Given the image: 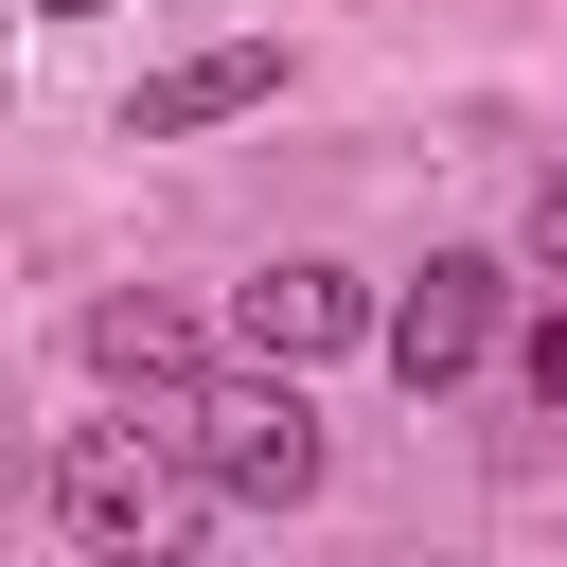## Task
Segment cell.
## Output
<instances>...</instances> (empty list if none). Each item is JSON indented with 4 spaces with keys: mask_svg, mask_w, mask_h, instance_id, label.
Here are the masks:
<instances>
[{
    "mask_svg": "<svg viewBox=\"0 0 567 567\" xmlns=\"http://www.w3.org/2000/svg\"><path fill=\"white\" fill-rule=\"evenodd\" d=\"M177 461L213 478V514H301L319 496V408H301V372H230V390H177Z\"/></svg>",
    "mask_w": 567,
    "mask_h": 567,
    "instance_id": "cell-1",
    "label": "cell"
},
{
    "mask_svg": "<svg viewBox=\"0 0 567 567\" xmlns=\"http://www.w3.org/2000/svg\"><path fill=\"white\" fill-rule=\"evenodd\" d=\"M195 461H142L124 425H71L53 443V549H89V567H142V549H177L195 532Z\"/></svg>",
    "mask_w": 567,
    "mask_h": 567,
    "instance_id": "cell-2",
    "label": "cell"
},
{
    "mask_svg": "<svg viewBox=\"0 0 567 567\" xmlns=\"http://www.w3.org/2000/svg\"><path fill=\"white\" fill-rule=\"evenodd\" d=\"M496 319H514V266H496V248H425V266L390 284V337H372V354H390L408 390H461V372L496 354Z\"/></svg>",
    "mask_w": 567,
    "mask_h": 567,
    "instance_id": "cell-3",
    "label": "cell"
},
{
    "mask_svg": "<svg viewBox=\"0 0 567 567\" xmlns=\"http://www.w3.org/2000/svg\"><path fill=\"white\" fill-rule=\"evenodd\" d=\"M230 337H248L266 372H319V354L390 337V301H372L354 266H248V284H230Z\"/></svg>",
    "mask_w": 567,
    "mask_h": 567,
    "instance_id": "cell-4",
    "label": "cell"
},
{
    "mask_svg": "<svg viewBox=\"0 0 567 567\" xmlns=\"http://www.w3.org/2000/svg\"><path fill=\"white\" fill-rule=\"evenodd\" d=\"M248 106H284V35H213V53L142 71L124 89V142H195V124H248Z\"/></svg>",
    "mask_w": 567,
    "mask_h": 567,
    "instance_id": "cell-5",
    "label": "cell"
},
{
    "mask_svg": "<svg viewBox=\"0 0 567 567\" xmlns=\"http://www.w3.org/2000/svg\"><path fill=\"white\" fill-rule=\"evenodd\" d=\"M89 372L177 408V390H195V319H177V301H89Z\"/></svg>",
    "mask_w": 567,
    "mask_h": 567,
    "instance_id": "cell-6",
    "label": "cell"
},
{
    "mask_svg": "<svg viewBox=\"0 0 567 567\" xmlns=\"http://www.w3.org/2000/svg\"><path fill=\"white\" fill-rule=\"evenodd\" d=\"M514 390H532V408H567V284L532 301V337H514Z\"/></svg>",
    "mask_w": 567,
    "mask_h": 567,
    "instance_id": "cell-7",
    "label": "cell"
},
{
    "mask_svg": "<svg viewBox=\"0 0 567 567\" xmlns=\"http://www.w3.org/2000/svg\"><path fill=\"white\" fill-rule=\"evenodd\" d=\"M532 284H567V159L532 177Z\"/></svg>",
    "mask_w": 567,
    "mask_h": 567,
    "instance_id": "cell-8",
    "label": "cell"
},
{
    "mask_svg": "<svg viewBox=\"0 0 567 567\" xmlns=\"http://www.w3.org/2000/svg\"><path fill=\"white\" fill-rule=\"evenodd\" d=\"M35 18H106V0H35Z\"/></svg>",
    "mask_w": 567,
    "mask_h": 567,
    "instance_id": "cell-9",
    "label": "cell"
}]
</instances>
